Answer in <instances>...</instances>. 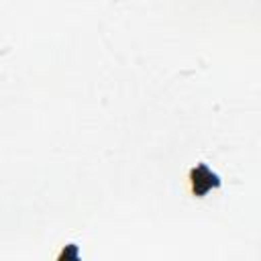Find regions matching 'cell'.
<instances>
[{
    "label": "cell",
    "instance_id": "6da1fadb",
    "mask_svg": "<svg viewBox=\"0 0 261 261\" xmlns=\"http://www.w3.org/2000/svg\"><path fill=\"white\" fill-rule=\"evenodd\" d=\"M192 184H194V192H210L216 188L218 177L208 167H198L192 171Z\"/></svg>",
    "mask_w": 261,
    "mask_h": 261
}]
</instances>
